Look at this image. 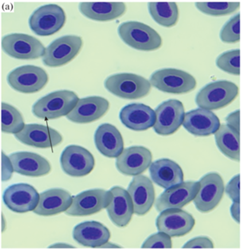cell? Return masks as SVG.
I'll use <instances>...</instances> for the list:
<instances>
[{
	"mask_svg": "<svg viewBox=\"0 0 245 249\" xmlns=\"http://www.w3.org/2000/svg\"><path fill=\"white\" fill-rule=\"evenodd\" d=\"M79 100V97L73 91H53L35 102L32 107V112L40 119H57L68 115Z\"/></svg>",
	"mask_w": 245,
	"mask_h": 249,
	"instance_id": "cell-1",
	"label": "cell"
},
{
	"mask_svg": "<svg viewBox=\"0 0 245 249\" xmlns=\"http://www.w3.org/2000/svg\"><path fill=\"white\" fill-rule=\"evenodd\" d=\"M118 34L125 44L138 51H156L162 44L161 36L156 30L139 21L122 23L118 27Z\"/></svg>",
	"mask_w": 245,
	"mask_h": 249,
	"instance_id": "cell-2",
	"label": "cell"
},
{
	"mask_svg": "<svg viewBox=\"0 0 245 249\" xmlns=\"http://www.w3.org/2000/svg\"><path fill=\"white\" fill-rule=\"evenodd\" d=\"M238 86L227 80H219L206 85L196 96L198 107L207 110L223 108L235 100L238 95Z\"/></svg>",
	"mask_w": 245,
	"mask_h": 249,
	"instance_id": "cell-3",
	"label": "cell"
},
{
	"mask_svg": "<svg viewBox=\"0 0 245 249\" xmlns=\"http://www.w3.org/2000/svg\"><path fill=\"white\" fill-rule=\"evenodd\" d=\"M105 87L115 96L131 100L143 98L151 91L150 82L133 73H118L109 76L105 80Z\"/></svg>",
	"mask_w": 245,
	"mask_h": 249,
	"instance_id": "cell-4",
	"label": "cell"
},
{
	"mask_svg": "<svg viewBox=\"0 0 245 249\" xmlns=\"http://www.w3.org/2000/svg\"><path fill=\"white\" fill-rule=\"evenodd\" d=\"M151 85L166 93L184 94L196 87V79L192 75L177 69H162L156 71L150 77Z\"/></svg>",
	"mask_w": 245,
	"mask_h": 249,
	"instance_id": "cell-5",
	"label": "cell"
},
{
	"mask_svg": "<svg viewBox=\"0 0 245 249\" xmlns=\"http://www.w3.org/2000/svg\"><path fill=\"white\" fill-rule=\"evenodd\" d=\"M2 50L18 60H36L44 56L46 49L40 40L25 34H10L1 41Z\"/></svg>",
	"mask_w": 245,
	"mask_h": 249,
	"instance_id": "cell-6",
	"label": "cell"
},
{
	"mask_svg": "<svg viewBox=\"0 0 245 249\" xmlns=\"http://www.w3.org/2000/svg\"><path fill=\"white\" fill-rule=\"evenodd\" d=\"M64 10L56 4L40 6L29 18L31 30L39 36H50L56 33L65 25Z\"/></svg>",
	"mask_w": 245,
	"mask_h": 249,
	"instance_id": "cell-7",
	"label": "cell"
},
{
	"mask_svg": "<svg viewBox=\"0 0 245 249\" xmlns=\"http://www.w3.org/2000/svg\"><path fill=\"white\" fill-rule=\"evenodd\" d=\"M9 86L21 93L32 94L40 91L48 82V73L39 67L22 66L13 70L7 76Z\"/></svg>",
	"mask_w": 245,
	"mask_h": 249,
	"instance_id": "cell-8",
	"label": "cell"
},
{
	"mask_svg": "<svg viewBox=\"0 0 245 249\" xmlns=\"http://www.w3.org/2000/svg\"><path fill=\"white\" fill-rule=\"evenodd\" d=\"M112 199L110 191L92 189L72 197V203L66 214L71 216H90L107 208Z\"/></svg>",
	"mask_w": 245,
	"mask_h": 249,
	"instance_id": "cell-9",
	"label": "cell"
},
{
	"mask_svg": "<svg viewBox=\"0 0 245 249\" xmlns=\"http://www.w3.org/2000/svg\"><path fill=\"white\" fill-rule=\"evenodd\" d=\"M83 47V40L79 36H66L53 40L43 56L44 65L61 67L73 60Z\"/></svg>",
	"mask_w": 245,
	"mask_h": 249,
	"instance_id": "cell-10",
	"label": "cell"
},
{
	"mask_svg": "<svg viewBox=\"0 0 245 249\" xmlns=\"http://www.w3.org/2000/svg\"><path fill=\"white\" fill-rule=\"evenodd\" d=\"M200 189L193 200L195 207L201 213L213 211L219 205L225 192L224 181L217 172H210L200 178Z\"/></svg>",
	"mask_w": 245,
	"mask_h": 249,
	"instance_id": "cell-11",
	"label": "cell"
},
{
	"mask_svg": "<svg viewBox=\"0 0 245 249\" xmlns=\"http://www.w3.org/2000/svg\"><path fill=\"white\" fill-rule=\"evenodd\" d=\"M155 111L156 119L153 129L158 135H172L183 124L185 113L182 102L180 101H165L158 106Z\"/></svg>",
	"mask_w": 245,
	"mask_h": 249,
	"instance_id": "cell-12",
	"label": "cell"
},
{
	"mask_svg": "<svg viewBox=\"0 0 245 249\" xmlns=\"http://www.w3.org/2000/svg\"><path fill=\"white\" fill-rule=\"evenodd\" d=\"M60 165L63 172L68 176L83 177L94 169L95 159L86 148L70 145L62 153Z\"/></svg>",
	"mask_w": 245,
	"mask_h": 249,
	"instance_id": "cell-13",
	"label": "cell"
},
{
	"mask_svg": "<svg viewBox=\"0 0 245 249\" xmlns=\"http://www.w3.org/2000/svg\"><path fill=\"white\" fill-rule=\"evenodd\" d=\"M5 205L13 212H30L35 211L40 200V195L30 184L21 183L11 185L4 192Z\"/></svg>",
	"mask_w": 245,
	"mask_h": 249,
	"instance_id": "cell-14",
	"label": "cell"
},
{
	"mask_svg": "<svg viewBox=\"0 0 245 249\" xmlns=\"http://www.w3.org/2000/svg\"><path fill=\"white\" fill-rule=\"evenodd\" d=\"M200 189L199 181H187L165 189L156 200V210L158 212L171 208H179L194 200Z\"/></svg>",
	"mask_w": 245,
	"mask_h": 249,
	"instance_id": "cell-15",
	"label": "cell"
},
{
	"mask_svg": "<svg viewBox=\"0 0 245 249\" xmlns=\"http://www.w3.org/2000/svg\"><path fill=\"white\" fill-rule=\"evenodd\" d=\"M194 225L193 216L179 208L161 211L156 219L158 231H164L171 237L184 236L192 230Z\"/></svg>",
	"mask_w": 245,
	"mask_h": 249,
	"instance_id": "cell-16",
	"label": "cell"
},
{
	"mask_svg": "<svg viewBox=\"0 0 245 249\" xmlns=\"http://www.w3.org/2000/svg\"><path fill=\"white\" fill-rule=\"evenodd\" d=\"M153 156L150 150L144 146H130L123 149L116 160V167L122 175L140 176L152 164Z\"/></svg>",
	"mask_w": 245,
	"mask_h": 249,
	"instance_id": "cell-17",
	"label": "cell"
},
{
	"mask_svg": "<svg viewBox=\"0 0 245 249\" xmlns=\"http://www.w3.org/2000/svg\"><path fill=\"white\" fill-rule=\"evenodd\" d=\"M15 137L21 143L40 149L54 147L63 141V137L57 130L37 124L25 125Z\"/></svg>",
	"mask_w": 245,
	"mask_h": 249,
	"instance_id": "cell-18",
	"label": "cell"
},
{
	"mask_svg": "<svg viewBox=\"0 0 245 249\" xmlns=\"http://www.w3.org/2000/svg\"><path fill=\"white\" fill-rule=\"evenodd\" d=\"M108 101L100 96L81 98L67 118L76 124H88L100 119L107 112Z\"/></svg>",
	"mask_w": 245,
	"mask_h": 249,
	"instance_id": "cell-19",
	"label": "cell"
},
{
	"mask_svg": "<svg viewBox=\"0 0 245 249\" xmlns=\"http://www.w3.org/2000/svg\"><path fill=\"white\" fill-rule=\"evenodd\" d=\"M220 125L219 118L212 111L200 107L186 113L183 122L187 131L196 137L215 134Z\"/></svg>",
	"mask_w": 245,
	"mask_h": 249,
	"instance_id": "cell-20",
	"label": "cell"
},
{
	"mask_svg": "<svg viewBox=\"0 0 245 249\" xmlns=\"http://www.w3.org/2000/svg\"><path fill=\"white\" fill-rule=\"evenodd\" d=\"M127 192L131 196L134 213L144 216L155 203V188L153 182L146 176H137L133 178Z\"/></svg>",
	"mask_w": 245,
	"mask_h": 249,
	"instance_id": "cell-21",
	"label": "cell"
},
{
	"mask_svg": "<svg viewBox=\"0 0 245 249\" xmlns=\"http://www.w3.org/2000/svg\"><path fill=\"white\" fill-rule=\"evenodd\" d=\"M120 119L122 124L134 131H145L156 123V111L144 104H130L121 109Z\"/></svg>",
	"mask_w": 245,
	"mask_h": 249,
	"instance_id": "cell-22",
	"label": "cell"
},
{
	"mask_svg": "<svg viewBox=\"0 0 245 249\" xmlns=\"http://www.w3.org/2000/svg\"><path fill=\"white\" fill-rule=\"evenodd\" d=\"M110 191L112 199L106 208L109 218L117 227H126L134 213L131 196L127 191L121 187H114Z\"/></svg>",
	"mask_w": 245,
	"mask_h": 249,
	"instance_id": "cell-23",
	"label": "cell"
},
{
	"mask_svg": "<svg viewBox=\"0 0 245 249\" xmlns=\"http://www.w3.org/2000/svg\"><path fill=\"white\" fill-rule=\"evenodd\" d=\"M14 172L21 176L40 177L51 171V164L45 158L29 152H18L9 156Z\"/></svg>",
	"mask_w": 245,
	"mask_h": 249,
	"instance_id": "cell-24",
	"label": "cell"
},
{
	"mask_svg": "<svg viewBox=\"0 0 245 249\" xmlns=\"http://www.w3.org/2000/svg\"><path fill=\"white\" fill-rule=\"evenodd\" d=\"M72 203L70 192L62 188H52L42 192L34 213L41 216H54L66 212Z\"/></svg>",
	"mask_w": 245,
	"mask_h": 249,
	"instance_id": "cell-25",
	"label": "cell"
},
{
	"mask_svg": "<svg viewBox=\"0 0 245 249\" xmlns=\"http://www.w3.org/2000/svg\"><path fill=\"white\" fill-rule=\"evenodd\" d=\"M151 179L157 185L168 189L184 181V173L180 165L173 160L161 159L149 166Z\"/></svg>",
	"mask_w": 245,
	"mask_h": 249,
	"instance_id": "cell-26",
	"label": "cell"
},
{
	"mask_svg": "<svg viewBox=\"0 0 245 249\" xmlns=\"http://www.w3.org/2000/svg\"><path fill=\"white\" fill-rule=\"evenodd\" d=\"M95 143L98 151L108 158H118L123 151V140L118 128L110 124L98 126L95 134Z\"/></svg>",
	"mask_w": 245,
	"mask_h": 249,
	"instance_id": "cell-27",
	"label": "cell"
},
{
	"mask_svg": "<svg viewBox=\"0 0 245 249\" xmlns=\"http://www.w3.org/2000/svg\"><path fill=\"white\" fill-rule=\"evenodd\" d=\"M72 236L79 244L86 247L99 248L108 242L110 232L102 223L96 221L84 222L75 226Z\"/></svg>",
	"mask_w": 245,
	"mask_h": 249,
	"instance_id": "cell-28",
	"label": "cell"
},
{
	"mask_svg": "<svg viewBox=\"0 0 245 249\" xmlns=\"http://www.w3.org/2000/svg\"><path fill=\"white\" fill-rule=\"evenodd\" d=\"M79 11L83 16L98 21H107L119 18L126 12L122 2H82Z\"/></svg>",
	"mask_w": 245,
	"mask_h": 249,
	"instance_id": "cell-29",
	"label": "cell"
},
{
	"mask_svg": "<svg viewBox=\"0 0 245 249\" xmlns=\"http://www.w3.org/2000/svg\"><path fill=\"white\" fill-rule=\"evenodd\" d=\"M216 146L230 160L240 161V132L223 124L215 133Z\"/></svg>",
	"mask_w": 245,
	"mask_h": 249,
	"instance_id": "cell-30",
	"label": "cell"
},
{
	"mask_svg": "<svg viewBox=\"0 0 245 249\" xmlns=\"http://www.w3.org/2000/svg\"><path fill=\"white\" fill-rule=\"evenodd\" d=\"M148 7L152 18L158 25L171 28L177 24L179 11L175 2H149Z\"/></svg>",
	"mask_w": 245,
	"mask_h": 249,
	"instance_id": "cell-31",
	"label": "cell"
},
{
	"mask_svg": "<svg viewBox=\"0 0 245 249\" xmlns=\"http://www.w3.org/2000/svg\"><path fill=\"white\" fill-rule=\"evenodd\" d=\"M1 117V129L3 133L16 134L25 127L21 113L9 104L2 103Z\"/></svg>",
	"mask_w": 245,
	"mask_h": 249,
	"instance_id": "cell-32",
	"label": "cell"
},
{
	"mask_svg": "<svg viewBox=\"0 0 245 249\" xmlns=\"http://www.w3.org/2000/svg\"><path fill=\"white\" fill-rule=\"evenodd\" d=\"M196 9L211 16H223L231 14L240 7L239 2H196Z\"/></svg>",
	"mask_w": 245,
	"mask_h": 249,
	"instance_id": "cell-33",
	"label": "cell"
},
{
	"mask_svg": "<svg viewBox=\"0 0 245 249\" xmlns=\"http://www.w3.org/2000/svg\"><path fill=\"white\" fill-rule=\"evenodd\" d=\"M216 66L221 71L228 73L240 75V50H231L219 55L216 59Z\"/></svg>",
	"mask_w": 245,
	"mask_h": 249,
	"instance_id": "cell-34",
	"label": "cell"
},
{
	"mask_svg": "<svg viewBox=\"0 0 245 249\" xmlns=\"http://www.w3.org/2000/svg\"><path fill=\"white\" fill-rule=\"evenodd\" d=\"M220 39L227 44H234L240 40V13L235 15L221 29Z\"/></svg>",
	"mask_w": 245,
	"mask_h": 249,
	"instance_id": "cell-35",
	"label": "cell"
},
{
	"mask_svg": "<svg viewBox=\"0 0 245 249\" xmlns=\"http://www.w3.org/2000/svg\"><path fill=\"white\" fill-rule=\"evenodd\" d=\"M172 237L164 231H158L148 238L142 244V249H171Z\"/></svg>",
	"mask_w": 245,
	"mask_h": 249,
	"instance_id": "cell-36",
	"label": "cell"
},
{
	"mask_svg": "<svg viewBox=\"0 0 245 249\" xmlns=\"http://www.w3.org/2000/svg\"><path fill=\"white\" fill-rule=\"evenodd\" d=\"M228 196L233 202H240V175L238 174L231 179L226 188Z\"/></svg>",
	"mask_w": 245,
	"mask_h": 249,
	"instance_id": "cell-37",
	"label": "cell"
},
{
	"mask_svg": "<svg viewBox=\"0 0 245 249\" xmlns=\"http://www.w3.org/2000/svg\"><path fill=\"white\" fill-rule=\"evenodd\" d=\"M183 248L184 249H213L214 244L208 237L200 236L188 241Z\"/></svg>",
	"mask_w": 245,
	"mask_h": 249,
	"instance_id": "cell-38",
	"label": "cell"
},
{
	"mask_svg": "<svg viewBox=\"0 0 245 249\" xmlns=\"http://www.w3.org/2000/svg\"><path fill=\"white\" fill-rule=\"evenodd\" d=\"M14 172L11 160L3 153H2V181H6L11 178Z\"/></svg>",
	"mask_w": 245,
	"mask_h": 249,
	"instance_id": "cell-39",
	"label": "cell"
},
{
	"mask_svg": "<svg viewBox=\"0 0 245 249\" xmlns=\"http://www.w3.org/2000/svg\"><path fill=\"white\" fill-rule=\"evenodd\" d=\"M226 124L231 128L240 132V110H237L228 114L226 118Z\"/></svg>",
	"mask_w": 245,
	"mask_h": 249,
	"instance_id": "cell-40",
	"label": "cell"
},
{
	"mask_svg": "<svg viewBox=\"0 0 245 249\" xmlns=\"http://www.w3.org/2000/svg\"><path fill=\"white\" fill-rule=\"evenodd\" d=\"M230 212L234 220L237 223H240V202H233Z\"/></svg>",
	"mask_w": 245,
	"mask_h": 249,
	"instance_id": "cell-41",
	"label": "cell"
},
{
	"mask_svg": "<svg viewBox=\"0 0 245 249\" xmlns=\"http://www.w3.org/2000/svg\"><path fill=\"white\" fill-rule=\"evenodd\" d=\"M50 249H74L73 246L70 245L65 244V243H56L50 246Z\"/></svg>",
	"mask_w": 245,
	"mask_h": 249,
	"instance_id": "cell-42",
	"label": "cell"
},
{
	"mask_svg": "<svg viewBox=\"0 0 245 249\" xmlns=\"http://www.w3.org/2000/svg\"><path fill=\"white\" fill-rule=\"evenodd\" d=\"M101 249H119V248H121V246H118V245L112 244V243H110V242H106L105 244L102 245V246H100Z\"/></svg>",
	"mask_w": 245,
	"mask_h": 249,
	"instance_id": "cell-43",
	"label": "cell"
}]
</instances>
